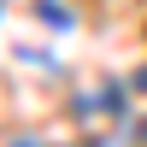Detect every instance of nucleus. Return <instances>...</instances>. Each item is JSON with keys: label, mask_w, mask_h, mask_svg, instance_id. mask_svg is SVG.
I'll use <instances>...</instances> for the list:
<instances>
[{"label": "nucleus", "mask_w": 147, "mask_h": 147, "mask_svg": "<svg viewBox=\"0 0 147 147\" xmlns=\"http://www.w3.org/2000/svg\"><path fill=\"white\" fill-rule=\"evenodd\" d=\"M41 24L65 35V30H77V12H71V6H59V0H41Z\"/></svg>", "instance_id": "obj_1"}, {"label": "nucleus", "mask_w": 147, "mask_h": 147, "mask_svg": "<svg viewBox=\"0 0 147 147\" xmlns=\"http://www.w3.org/2000/svg\"><path fill=\"white\" fill-rule=\"evenodd\" d=\"M94 106H106L112 118H124V82H100V94H94Z\"/></svg>", "instance_id": "obj_2"}, {"label": "nucleus", "mask_w": 147, "mask_h": 147, "mask_svg": "<svg viewBox=\"0 0 147 147\" xmlns=\"http://www.w3.org/2000/svg\"><path fill=\"white\" fill-rule=\"evenodd\" d=\"M136 88H147V71H136Z\"/></svg>", "instance_id": "obj_3"}, {"label": "nucleus", "mask_w": 147, "mask_h": 147, "mask_svg": "<svg viewBox=\"0 0 147 147\" xmlns=\"http://www.w3.org/2000/svg\"><path fill=\"white\" fill-rule=\"evenodd\" d=\"M12 147H35V141H30V136H24V141H12Z\"/></svg>", "instance_id": "obj_4"}]
</instances>
